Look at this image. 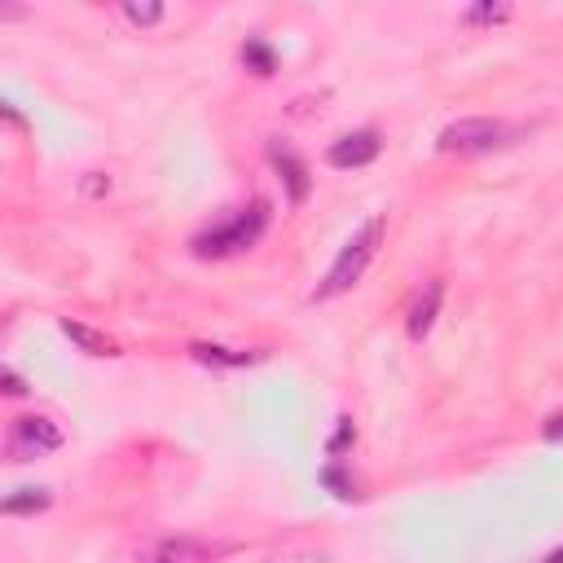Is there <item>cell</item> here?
I'll list each match as a JSON object with an SVG mask.
<instances>
[{"mask_svg":"<svg viewBox=\"0 0 563 563\" xmlns=\"http://www.w3.org/2000/svg\"><path fill=\"white\" fill-rule=\"evenodd\" d=\"M546 563H563V546H559V550H550V555H546Z\"/></svg>","mask_w":563,"mask_h":563,"instance_id":"ffe728a7","label":"cell"},{"mask_svg":"<svg viewBox=\"0 0 563 563\" xmlns=\"http://www.w3.org/2000/svg\"><path fill=\"white\" fill-rule=\"evenodd\" d=\"M49 502H53L49 489H18L0 502V511L5 515H40V511H49Z\"/></svg>","mask_w":563,"mask_h":563,"instance_id":"8fae6325","label":"cell"},{"mask_svg":"<svg viewBox=\"0 0 563 563\" xmlns=\"http://www.w3.org/2000/svg\"><path fill=\"white\" fill-rule=\"evenodd\" d=\"M62 335L71 339V344H80V352H88V357H115V339H106L102 330L84 326V322H71V317H62Z\"/></svg>","mask_w":563,"mask_h":563,"instance_id":"9c48e42d","label":"cell"},{"mask_svg":"<svg viewBox=\"0 0 563 563\" xmlns=\"http://www.w3.org/2000/svg\"><path fill=\"white\" fill-rule=\"evenodd\" d=\"M190 357L203 366H220V370H238L260 361V352H234V348H216V344H190Z\"/></svg>","mask_w":563,"mask_h":563,"instance_id":"30bf717a","label":"cell"},{"mask_svg":"<svg viewBox=\"0 0 563 563\" xmlns=\"http://www.w3.org/2000/svg\"><path fill=\"white\" fill-rule=\"evenodd\" d=\"M352 440H357V427H352V418H339V427H335V436H330V458H339L344 454V449L352 445Z\"/></svg>","mask_w":563,"mask_h":563,"instance_id":"2e32d148","label":"cell"},{"mask_svg":"<svg viewBox=\"0 0 563 563\" xmlns=\"http://www.w3.org/2000/svg\"><path fill=\"white\" fill-rule=\"evenodd\" d=\"M124 18L132 22V27H154V22L163 18V5H159V0H128Z\"/></svg>","mask_w":563,"mask_h":563,"instance_id":"5bb4252c","label":"cell"},{"mask_svg":"<svg viewBox=\"0 0 563 563\" xmlns=\"http://www.w3.org/2000/svg\"><path fill=\"white\" fill-rule=\"evenodd\" d=\"M0 383H5V392H9V396H22V392H27V383H22V379H18V370H9V366L0 370Z\"/></svg>","mask_w":563,"mask_h":563,"instance_id":"ac0fdd59","label":"cell"},{"mask_svg":"<svg viewBox=\"0 0 563 563\" xmlns=\"http://www.w3.org/2000/svg\"><path fill=\"white\" fill-rule=\"evenodd\" d=\"M440 300H445V282L432 278L418 291V300L410 308V317H405V330H410V339H423L427 330L436 326V313H440Z\"/></svg>","mask_w":563,"mask_h":563,"instance_id":"ba28073f","label":"cell"},{"mask_svg":"<svg viewBox=\"0 0 563 563\" xmlns=\"http://www.w3.org/2000/svg\"><path fill=\"white\" fill-rule=\"evenodd\" d=\"M264 229H269V203H264V198H256L251 207H242V212L229 216L225 225H216V229H207V234H198V238H194V256H198V260L238 256V251L256 247Z\"/></svg>","mask_w":563,"mask_h":563,"instance_id":"6da1fadb","label":"cell"},{"mask_svg":"<svg viewBox=\"0 0 563 563\" xmlns=\"http://www.w3.org/2000/svg\"><path fill=\"white\" fill-rule=\"evenodd\" d=\"M322 484H326L330 493H335V498H344V502L361 498V493H357V484H352V480L344 476V467H339V462H335V467H326V471H322Z\"/></svg>","mask_w":563,"mask_h":563,"instance_id":"9a60e30c","label":"cell"},{"mask_svg":"<svg viewBox=\"0 0 563 563\" xmlns=\"http://www.w3.org/2000/svg\"><path fill=\"white\" fill-rule=\"evenodd\" d=\"M379 242H383V216H374V220H366V225H361L357 234H352V238L344 242V251H339V260L330 264L326 282L317 286L313 300H335V295L352 291V286L361 282V273L370 269L374 251H379Z\"/></svg>","mask_w":563,"mask_h":563,"instance_id":"7a4b0ae2","label":"cell"},{"mask_svg":"<svg viewBox=\"0 0 563 563\" xmlns=\"http://www.w3.org/2000/svg\"><path fill=\"white\" fill-rule=\"evenodd\" d=\"M511 18V5H493V0H484V5H471L467 14H462V22L467 27H493V22H506Z\"/></svg>","mask_w":563,"mask_h":563,"instance_id":"4fadbf2b","label":"cell"},{"mask_svg":"<svg viewBox=\"0 0 563 563\" xmlns=\"http://www.w3.org/2000/svg\"><path fill=\"white\" fill-rule=\"evenodd\" d=\"M242 62H247V71H256V75H273V71H278V58H273V49L260 36H251L247 44H242Z\"/></svg>","mask_w":563,"mask_h":563,"instance_id":"7c38bea8","label":"cell"},{"mask_svg":"<svg viewBox=\"0 0 563 563\" xmlns=\"http://www.w3.org/2000/svg\"><path fill=\"white\" fill-rule=\"evenodd\" d=\"M80 190H84L88 198H102V194H110V176H102V172H88Z\"/></svg>","mask_w":563,"mask_h":563,"instance_id":"e0dca14e","label":"cell"},{"mask_svg":"<svg viewBox=\"0 0 563 563\" xmlns=\"http://www.w3.org/2000/svg\"><path fill=\"white\" fill-rule=\"evenodd\" d=\"M5 449L14 462H36L53 449H62V427L53 418H40V414H22L9 423V436H5Z\"/></svg>","mask_w":563,"mask_h":563,"instance_id":"3957f363","label":"cell"},{"mask_svg":"<svg viewBox=\"0 0 563 563\" xmlns=\"http://www.w3.org/2000/svg\"><path fill=\"white\" fill-rule=\"evenodd\" d=\"M269 159H273V168H278L286 194H291V203H304L308 190H313V176H308V168H304V163L295 159V154L286 150V146H278V141L269 146Z\"/></svg>","mask_w":563,"mask_h":563,"instance_id":"52a82bcc","label":"cell"},{"mask_svg":"<svg viewBox=\"0 0 563 563\" xmlns=\"http://www.w3.org/2000/svg\"><path fill=\"white\" fill-rule=\"evenodd\" d=\"M379 150H383V141H379V132H370V128H361V132H348V137H339L335 146L326 150V159H330V168H366V163L379 159Z\"/></svg>","mask_w":563,"mask_h":563,"instance_id":"8992f818","label":"cell"},{"mask_svg":"<svg viewBox=\"0 0 563 563\" xmlns=\"http://www.w3.org/2000/svg\"><path fill=\"white\" fill-rule=\"evenodd\" d=\"M542 436H546V440H555V445H559V440H563V414H550V418H546Z\"/></svg>","mask_w":563,"mask_h":563,"instance_id":"d6986e66","label":"cell"},{"mask_svg":"<svg viewBox=\"0 0 563 563\" xmlns=\"http://www.w3.org/2000/svg\"><path fill=\"white\" fill-rule=\"evenodd\" d=\"M220 555H229V546L203 542V537H159L154 546L141 550L137 563H212Z\"/></svg>","mask_w":563,"mask_h":563,"instance_id":"5b68a950","label":"cell"},{"mask_svg":"<svg viewBox=\"0 0 563 563\" xmlns=\"http://www.w3.org/2000/svg\"><path fill=\"white\" fill-rule=\"evenodd\" d=\"M506 141V124L498 119H458L440 132L436 146L445 154H484V150H498Z\"/></svg>","mask_w":563,"mask_h":563,"instance_id":"277c9868","label":"cell"}]
</instances>
